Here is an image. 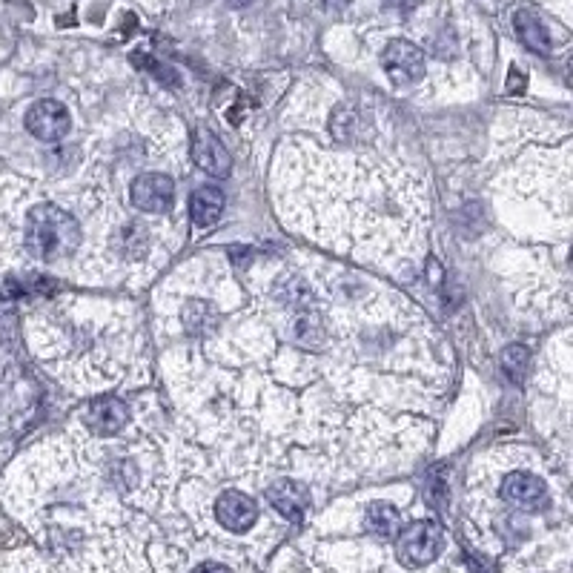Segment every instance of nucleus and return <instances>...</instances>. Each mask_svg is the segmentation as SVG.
I'll return each instance as SVG.
<instances>
[{"label": "nucleus", "instance_id": "1", "mask_svg": "<svg viewBox=\"0 0 573 573\" xmlns=\"http://www.w3.org/2000/svg\"><path fill=\"white\" fill-rule=\"evenodd\" d=\"M81 227L55 204H38L26 215V250L38 261H61L78 250Z\"/></svg>", "mask_w": 573, "mask_h": 573}, {"label": "nucleus", "instance_id": "2", "mask_svg": "<svg viewBox=\"0 0 573 573\" xmlns=\"http://www.w3.org/2000/svg\"><path fill=\"white\" fill-rule=\"evenodd\" d=\"M442 548H445V533L436 522H427V519L407 525L399 533V542H396V553L407 568L430 565L442 553Z\"/></svg>", "mask_w": 573, "mask_h": 573}, {"label": "nucleus", "instance_id": "3", "mask_svg": "<svg viewBox=\"0 0 573 573\" xmlns=\"http://www.w3.org/2000/svg\"><path fill=\"white\" fill-rule=\"evenodd\" d=\"M384 72L399 86H410L425 78V52L410 41H390L382 52Z\"/></svg>", "mask_w": 573, "mask_h": 573}, {"label": "nucleus", "instance_id": "4", "mask_svg": "<svg viewBox=\"0 0 573 573\" xmlns=\"http://www.w3.org/2000/svg\"><path fill=\"white\" fill-rule=\"evenodd\" d=\"M69 127H72V118H69V109L61 101L46 98V101L32 104L29 112H26V129L38 141H46V144L61 141L66 132H69Z\"/></svg>", "mask_w": 573, "mask_h": 573}, {"label": "nucleus", "instance_id": "5", "mask_svg": "<svg viewBox=\"0 0 573 573\" xmlns=\"http://www.w3.org/2000/svg\"><path fill=\"white\" fill-rule=\"evenodd\" d=\"M192 161H195L198 170L215 175V178H227L230 170H233V158H230L227 147L218 141L215 132L204 127L192 132Z\"/></svg>", "mask_w": 573, "mask_h": 573}, {"label": "nucleus", "instance_id": "6", "mask_svg": "<svg viewBox=\"0 0 573 573\" xmlns=\"http://www.w3.org/2000/svg\"><path fill=\"white\" fill-rule=\"evenodd\" d=\"M175 198V184L170 175L161 172H147L132 181V204L141 213H167Z\"/></svg>", "mask_w": 573, "mask_h": 573}, {"label": "nucleus", "instance_id": "7", "mask_svg": "<svg viewBox=\"0 0 573 573\" xmlns=\"http://www.w3.org/2000/svg\"><path fill=\"white\" fill-rule=\"evenodd\" d=\"M502 499L519 510H542L548 505V488L533 473H510L502 482Z\"/></svg>", "mask_w": 573, "mask_h": 573}, {"label": "nucleus", "instance_id": "8", "mask_svg": "<svg viewBox=\"0 0 573 573\" xmlns=\"http://www.w3.org/2000/svg\"><path fill=\"white\" fill-rule=\"evenodd\" d=\"M215 516H218V522H221L227 531L244 533L255 525L258 508H255V502L247 493H241V490H224V493L218 496V502H215Z\"/></svg>", "mask_w": 573, "mask_h": 573}, {"label": "nucleus", "instance_id": "9", "mask_svg": "<svg viewBox=\"0 0 573 573\" xmlns=\"http://www.w3.org/2000/svg\"><path fill=\"white\" fill-rule=\"evenodd\" d=\"M127 419V404L121 402V399H115V396L92 402L89 413H86V422H89V427H92L98 436H115L121 427L127 425Z\"/></svg>", "mask_w": 573, "mask_h": 573}, {"label": "nucleus", "instance_id": "10", "mask_svg": "<svg viewBox=\"0 0 573 573\" xmlns=\"http://www.w3.org/2000/svg\"><path fill=\"white\" fill-rule=\"evenodd\" d=\"M267 499L270 505L290 522H301L304 519V510H307V493L301 485L290 482V479H281L276 485L267 488Z\"/></svg>", "mask_w": 573, "mask_h": 573}, {"label": "nucleus", "instance_id": "11", "mask_svg": "<svg viewBox=\"0 0 573 573\" xmlns=\"http://www.w3.org/2000/svg\"><path fill=\"white\" fill-rule=\"evenodd\" d=\"M224 213V192L218 187H198L190 198V215L198 227H213Z\"/></svg>", "mask_w": 573, "mask_h": 573}, {"label": "nucleus", "instance_id": "12", "mask_svg": "<svg viewBox=\"0 0 573 573\" xmlns=\"http://www.w3.org/2000/svg\"><path fill=\"white\" fill-rule=\"evenodd\" d=\"M513 29H516V35L522 38V43L528 49L539 52V55H551V35H548V29L542 26V21L533 12L519 9L516 18H513Z\"/></svg>", "mask_w": 573, "mask_h": 573}, {"label": "nucleus", "instance_id": "13", "mask_svg": "<svg viewBox=\"0 0 573 573\" xmlns=\"http://www.w3.org/2000/svg\"><path fill=\"white\" fill-rule=\"evenodd\" d=\"M367 531L376 533V536H396L399 533V525H402V516L399 510L393 508L390 502H373L367 508Z\"/></svg>", "mask_w": 573, "mask_h": 573}, {"label": "nucleus", "instance_id": "14", "mask_svg": "<svg viewBox=\"0 0 573 573\" xmlns=\"http://www.w3.org/2000/svg\"><path fill=\"white\" fill-rule=\"evenodd\" d=\"M528 359H531V353H528L525 347H519V344H513V347H508V350L502 353V370H505V376H508L510 382L513 384L525 382Z\"/></svg>", "mask_w": 573, "mask_h": 573}, {"label": "nucleus", "instance_id": "15", "mask_svg": "<svg viewBox=\"0 0 573 573\" xmlns=\"http://www.w3.org/2000/svg\"><path fill=\"white\" fill-rule=\"evenodd\" d=\"M384 6H387V9H393V12L410 15L413 9H419V6H422V0H384Z\"/></svg>", "mask_w": 573, "mask_h": 573}, {"label": "nucleus", "instance_id": "16", "mask_svg": "<svg viewBox=\"0 0 573 573\" xmlns=\"http://www.w3.org/2000/svg\"><path fill=\"white\" fill-rule=\"evenodd\" d=\"M192 573H230V568H224V565H215V562H210V565H201V568H195Z\"/></svg>", "mask_w": 573, "mask_h": 573}, {"label": "nucleus", "instance_id": "17", "mask_svg": "<svg viewBox=\"0 0 573 573\" xmlns=\"http://www.w3.org/2000/svg\"><path fill=\"white\" fill-rule=\"evenodd\" d=\"M227 3H230L233 9H244V6H250L253 0H227Z\"/></svg>", "mask_w": 573, "mask_h": 573}]
</instances>
